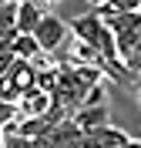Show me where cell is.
<instances>
[{
    "label": "cell",
    "instance_id": "obj_7",
    "mask_svg": "<svg viewBox=\"0 0 141 148\" xmlns=\"http://www.w3.org/2000/svg\"><path fill=\"white\" fill-rule=\"evenodd\" d=\"M40 17H44V0H20L17 3V30L20 34H34Z\"/></svg>",
    "mask_w": 141,
    "mask_h": 148
},
{
    "label": "cell",
    "instance_id": "obj_11",
    "mask_svg": "<svg viewBox=\"0 0 141 148\" xmlns=\"http://www.w3.org/2000/svg\"><path fill=\"white\" fill-rule=\"evenodd\" d=\"M141 0H104L101 10H138Z\"/></svg>",
    "mask_w": 141,
    "mask_h": 148
},
{
    "label": "cell",
    "instance_id": "obj_5",
    "mask_svg": "<svg viewBox=\"0 0 141 148\" xmlns=\"http://www.w3.org/2000/svg\"><path fill=\"white\" fill-rule=\"evenodd\" d=\"M118 57L124 61V67L131 74H141V27L118 37Z\"/></svg>",
    "mask_w": 141,
    "mask_h": 148
},
{
    "label": "cell",
    "instance_id": "obj_15",
    "mask_svg": "<svg viewBox=\"0 0 141 148\" xmlns=\"http://www.w3.org/2000/svg\"><path fill=\"white\" fill-rule=\"evenodd\" d=\"M87 3H91V7H101V3H104V0H87Z\"/></svg>",
    "mask_w": 141,
    "mask_h": 148
},
{
    "label": "cell",
    "instance_id": "obj_3",
    "mask_svg": "<svg viewBox=\"0 0 141 148\" xmlns=\"http://www.w3.org/2000/svg\"><path fill=\"white\" fill-rule=\"evenodd\" d=\"M71 121L81 128V135H87V131H97V128H108V125H111L108 101H101V104H84L77 114H71Z\"/></svg>",
    "mask_w": 141,
    "mask_h": 148
},
{
    "label": "cell",
    "instance_id": "obj_13",
    "mask_svg": "<svg viewBox=\"0 0 141 148\" xmlns=\"http://www.w3.org/2000/svg\"><path fill=\"white\" fill-rule=\"evenodd\" d=\"M17 57H14V51H0V77L10 71V64H14Z\"/></svg>",
    "mask_w": 141,
    "mask_h": 148
},
{
    "label": "cell",
    "instance_id": "obj_4",
    "mask_svg": "<svg viewBox=\"0 0 141 148\" xmlns=\"http://www.w3.org/2000/svg\"><path fill=\"white\" fill-rule=\"evenodd\" d=\"M50 104H54V98L47 91H40V88H30V91H24L17 98V118H34V114H47L50 111Z\"/></svg>",
    "mask_w": 141,
    "mask_h": 148
},
{
    "label": "cell",
    "instance_id": "obj_1",
    "mask_svg": "<svg viewBox=\"0 0 141 148\" xmlns=\"http://www.w3.org/2000/svg\"><path fill=\"white\" fill-rule=\"evenodd\" d=\"M71 34L81 37V40H87L104 61H121V57H118V37H114V30L104 24V17L97 10H87V14L74 17L71 20Z\"/></svg>",
    "mask_w": 141,
    "mask_h": 148
},
{
    "label": "cell",
    "instance_id": "obj_9",
    "mask_svg": "<svg viewBox=\"0 0 141 148\" xmlns=\"http://www.w3.org/2000/svg\"><path fill=\"white\" fill-rule=\"evenodd\" d=\"M10 51H14V57H20V61H34L44 47H40V40H37L34 34H20V30H17L14 44H10Z\"/></svg>",
    "mask_w": 141,
    "mask_h": 148
},
{
    "label": "cell",
    "instance_id": "obj_2",
    "mask_svg": "<svg viewBox=\"0 0 141 148\" xmlns=\"http://www.w3.org/2000/svg\"><path fill=\"white\" fill-rule=\"evenodd\" d=\"M67 30H71V24H64V20L54 17V14H44V17H40V24L34 27V37H37L40 47L50 54V51H57V47L67 40Z\"/></svg>",
    "mask_w": 141,
    "mask_h": 148
},
{
    "label": "cell",
    "instance_id": "obj_12",
    "mask_svg": "<svg viewBox=\"0 0 141 148\" xmlns=\"http://www.w3.org/2000/svg\"><path fill=\"white\" fill-rule=\"evenodd\" d=\"M17 118V104H10V101H0V128H7L10 121Z\"/></svg>",
    "mask_w": 141,
    "mask_h": 148
},
{
    "label": "cell",
    "instance_id": "obj_6",
    "mask_svg": "<svg viewBox=\"0 0 141 148\" xmlns=\"http://www.w3.org/2000/svg\"><path fill=\"white\" fill-rule=\"evenodd\" d=\"M128 135L118 128H97V131H87V135H81V148H124L128 145Z\"/></svg>",
    "mask_w": 141,
    "mask_h": 148
},
{
    "label": "cell",
    "instance_id": "obj_10",
    "mask_svg": "<svg viewBox=\"0 0 141 148\" xmlns=\"http://www.w3.org/2000/svg\"><path fill=\"white\" fill-rule=\"evenodd\" d=\"M67 61H74V64H94V67L104 64V57L97 54L87 40H81V37H74V44H71V57H67Z\"/></svg>",
    "mask_w": 141,
    "mask_h": 148
},
{
    "label": "cell",
    "instance_id": "obj_14",
    "mask_svg": "<svg viewBox=\"0 0 141 148\" xmlns=\"http://www.w3.org/2000/svg\"><path fill=\"white\" fill-rule=\"evenodd\" d=\"M0 148H7V138H3V128H0Z\"/></svg>",
    "mask_w": 141,
    "mask_h": 148
},
{
    "label": "cell",
    "instance_id": "obj_8",
    "mask_svg": "<svg viewBox=\"0 0 141 148\" xmlns=\"http://www.w3.org/2000/svg\"><path fill=\"white\" fill-rule=\"evenodd\" d=\"M7 77H10V84H14L20 94H24V91H30V88H37V67L30 64V61H20V57L10 64Z\"/></svg>",
    "mask_w": 141,
    "mask_h": 148
}]
</instances>
